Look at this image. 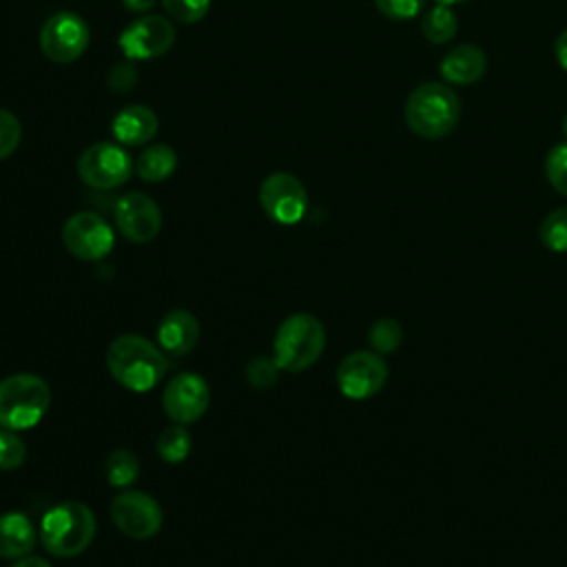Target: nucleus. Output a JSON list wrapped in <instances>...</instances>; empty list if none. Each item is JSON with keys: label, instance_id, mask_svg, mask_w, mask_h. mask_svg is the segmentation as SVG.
Returning <instances> with one entry per match:
<instances>
[{"label": "nucleus", "instance_id": "obj_1", "mask_svg": "<svg viewBox=\"0 0 567 567\" xmlns=\"http://www.w3.org/2000/svg\"><path fill=\"white\" fill-rule=\"evenodd\" d=\"M109 374L126 390L146 392L155 388L166 370V352L140 334H122L106 350Z\"/></svg>", "mask_w": 567, "mask_h": 567}, {"label": "nucleus", "instance_id": "obj_2", "mask_svg": "<svg viewBox=\"0 0 567 567\" xmlns=\"http://www.w3.org/2000/svg\"><path fill=\"white\" fill-rule=\"evenodd\" d=\"M405 124L425 140H439L454 131L461 120V100L443 82H423L405 100Z\"/></svg>", "mask_w": 567, "mask_h": 567}, {"label": "nucleus", "instance_id": "obj_3", "mask_svg": "<svg viewBox=\"0 0 567 567\" xmlns=\"http://www.w3.org/2000/svg\"><path fill=\"white\" fill-rule=\"evenodd\" d=\"M95 529L97 523L86 503L64 501L42 516L40 543L51 556L73 558L91 545Z\"/></svg>", "mask_w": 567, "mask_h": 567}, {"label": "nucleus", "instance_id": "obj_4", "mask_svg": "<svg viewBox=\"0 0 567 567\" xmlns=\"http://www.w3.org/2000/svg\"><path fill=\"white\" fill-rule=\"evenodd\" d=\"M323 348V323L308 312H297L279 323L272 341V359L284 372H303L319 361Z\"/></svg>", "mask_w": 567, "mask_h": 567}, {"label": "nucleus", "instance_id": "obj_5", "mask_svg": "<svg viewBox=\"0 0 567 567\" xmlns=\"http://www.w3.org/2000/svg\"><path fill=\"white\" fill-rule=\"evenodd\" d=\"M51 403L47 381L31 372L9 374L0 381V427L20 432L38 425Z\"/></svg>", "mask_w": 567, "mask_h": 567}, {"label": "nucleus", "instance_id": "obj_6", "mask_svg": "<svg viewBox=\"0 0 567 567\" xmlns=\"http://www.w3.org/2000/svg\"><path fill=\"white\" fill-rule=\"evenodd\" d=\"M78 175L95 190H111L128 182L133 175V159L120 144L95 142L82 151L78 159Z\"/></svg>", "mask_w": 567, "mask_h": 567}, {"label": "nucleus", "instance_id": "obj_7", "mask_svg": "<svg viewBox=\"0 0 567 567\" xmlns=\"http://www.w3.org/2000/svg\"><path fill=\"white\" fill-rule=\"evenodd\" d=\"M89 38L91 31L84 18L71 11H58L40 29V51L55 64H69L86 51Z\"/></svg>", "mask_w": 567, "mask_h": 567}, {"label": "nucleus", "instance_id": "obj_8", "mask_svg": "<svg viewBox=\"0 0 567 567\" xmlns=\"http://www.w3.org/2000/svg\"><path fill=\"white\" fill-rule=\"evenodd\" d=\"M62 244L73 257L84 261H97L113 250L115 235L111 224L102 215L93 210H80L64 221Z\"/></svg>", "mask_w": 567, "mask_h": 567}, {"label": "nucleus", "instance_id": "obj_9", "mask_svg": "<svg viewBox=\"0 0 567 567\" xmlns=\"http://www.w3.org/2000/svg\"><path fill=\"white\" fill-rule=\"evenodd\" d=\"M111 518L115 527L135 540L153 538L164 523L159 503L140 489H124L111 501Z\"/></svg>", "mask_w": 567, "mask_h": 567}, {"label": "nucleus", "instance_id": "obj_10", "mask_svg": "<svg viewBox=\"0 0 567 567\" xmlns=\"http://www.w3.org/2000/svg\"><path fill=\"white\" fill-rule=\"evenodd\" d=\"M259 204L272 221L292 226L306 215L308 193L299 177L286 171H277L261 182Z\"/></svg>", "mask_w": 567, "mask_h": 567}, {"label": "nucleus", "instance_id": "obj_11", "mask_svg": "<svg viewBox=\"0 0 567 567\" xmlns=\"http://www.w3.org/2000/svg\"><path fill=\"white\" fill-rule=\"evenodd\" d=\"M388 381V365L381 354L372 350H357L341 359L337 368V385L343 396L363 401L383 390Z\"/></svg>", "mask_w": 567, "mask_h": 567}, {"label": "nucleus", "instance_id": "obj_12", "mask_svg": "<svg viewBox=\"0 0 567 567\" xmlns=\"http://www.w3.org/2000/svg\"><path fill=\"white\" fill-rule=\"evenodd\" d=\"M175 42V27L164 16H142L124 27L117 38L120 51L128 60H153L164 55Z\"/></svg>", "mask_w": 567, "mask_h": 567}, {"label": "nucleus", "instance_id": "obj_13", "mask_svg": "<svg viewBox=\"0 0 567 567\" xmlns=\"http://www.w3.org/2000/svg\"><path fill=\"white\" fill-rule=\"evenodd\" d=\"M210 403V388L204 377L195 372L175 374L162 392V410L173 423H195L204 416Z\"/></svg>", "mask_w": 567, "mask_h": 567}, {"label": "nucleus", "instance_id": "obj_14", "mask_svg": "<svg viewBox=\"0 0 567 567\" xmlns=\"http://www.w3.org/2000/svg\"><path fill=\"white\" fill-rule=\"evenodd\" d=\"M115 226L133 244H148L162 230V210L153 197L133 190L122 195L113 208Z\"/></svg>", "mask_w": 567, "mask_h": 567}, {"label": "nucleus", "instance_id": "obj_15", "mask_svg": "<svg viewBox=\"0 0 567 567\" xmlns=\"http://www.w3.org/2000/svg\"><path fill=\"white\" fill-rule=\"evenodd\" d=\"M199 341V321L193 312L175 308L166 312L157 326V346L168 357L188 354Z\"/></svg>", "mask_w": 567, "mask_h": 567}, {"label": "nucleus", "instance_id": "obj_16", "mask_svg": "<svg viewBox=\"0 0 567 567\" xmlns=\"http://www.w3.org/2000/svg\"><path fill=\"white\" fill-rule=\"evenodd\" d=\"M485 71H487V55L476 44H458L450 49L439 62L441 78L456 86L478 82L485 75Z\"/></svg>", "mask_w": 567, "mask_h": 567}, {"label": "nucleus", "instance_id": "obj_17", "mask_svg": "<svg viewBox=\"0 0 567 567\" xmlns=\"http://www.w3.org/2000/svg\"><path fill=\"white\" fill-rule=\"evenodd\" d=\"M159 128L157 115L146 104H128L120 109L111 122V131L120 144L142 146L155 137Z\"/></svg>", "mask_w": 567, "mask_h": 567}, {"label": "nucleus", "instance_id": "obj_18", "mask_svg": "<svg viewBox=\"0 0 567 567\" xmlns=\"http://www.w3.org/2000/svg\"><path fill=\"white\" fill-rule=\"evenodd\" d=\"M38 534L22 512L0 514V558H22L35 547Z\"/></svg>", "mask_w": 567, "mask_h": 567}, {"label": "nucleus", "instance_id": "obj_19", "mask_svg": "<svg viewBox=\"0 0 567 567\" xmlns=\"http://www.w3.org/2000/svg\"><path fill=\"white\" fill-rule=\"evenodd\" d=\"M177 168V155L166 144H151L135 164V173L144 182H164L168 179Z\"/></svg>", "mask_w": 567, "mask_h": 567}, {"label": "nucleus", "instance_id": "obj_20", "mask_svg": "<svg viewBox=\"0 0 567 567\" xmlns=\"http://www.w3.org/2000/svg\"><path fill=\"white\" fill-rule=\"evenodd\" d=\"M458 31V20L452 7L434 2L421 13V33L432 44L450 42Z\"/></svg>", "mask_w": 567, "mask_h": 567}, {"label": "nucleus", "instance_id": "obj_21", "mask_svg": "<svg viewBox=\"0 0 567 567\" xmlns=\"http://www.w3.org/2000/svg\"><path fill=\"white\" fill-rule=\"evenodd\" d=\"M104 472H106V481H109L113 487L126 489V487H131V485L137 481V476H140V461H137V456H135L131 450L117 447V450H113V452L106 456Z\"/></svg>", "mask_w": 567, "mask_h": 567}, {"label": "nucleus", "instance_id": "obj_22", "mask_svg": "<svg viewBox=\"0 0 567 567\" xmlns=\"http://www.w3.org/2000/svg\"><path fill=\"white\" fill-rule=\"evenodd\" d=\"M155 447H157V454H159L162 461L182 463L190 454L193 441H190V434H188L186 425L175 423V425H168L166 430L159 432Z\"/></svg>", "mask_w": 567, "mask_h": 567}, {"label": "nucleus", "instance_id": "obj_23", "mask_svg": "<svg viewBox=\"0 0 567 567\" xmlns=\"http://www.w3.org/2000/svg\"><path fill=\"white\" fill-rule=\"evenodd\" d=\"M540 244L554 252H567V206L551 210L538 228Z\"/></svg>", "mask_w": 567, "mask_h": 567}, {"label": "nucleus", "instance_id": "obj_24", "mask_svg": "<svg viewBox=\"0 0 567 567\" xmlns=\"http://www.w3.org/2000/svg\"><path fill=\"white\" fill-rule=\"evenodd\" d=\"M401 341H403V330H401V323L394 319H379L368 330V343L377 354L394 352L401 346Z\"/></svg>", "mask_w": 567, "mask_h": 567}, {"label": "nucleus", "instance_id": "obj_25", "mask_svg": "<svg viewBox=\"0 0 567 567\" xmlns=\"http://www.w3.org/2000/svg\"><path fill=\"white\" fill-rule=\"evenodd\" d=\"M545 177L556 193L567 195V140L554 144L545 155Z\"/></svg>", "mask_w": 567, "mask_h": 567}, {"label": "nucleus", "instance_id": "obj_26", "mask_svg": "<svg viewBox=\"0 0 567 567\" xmlns=\"http://www.w3.org/2000/svg\"><path fill=\"white\" fill-rule=\"evenodd\" d=\"M279 372H281V368L277 365L275 359H270V357H255L246 365V381H248L250 388L268 390V388H272L279 381Z\"/></svg>", "mask_w": 567, "mask_h": 567}, {"label": "nucleus", "instance_id": "obj_27", "mask_svg": "<svg viewBox=\"0 0 567 567\" xmlns=\"http://www.w3.org/2000/svg\"><path fill=\"white\" fill-rule=\"evenodd\" d=\"M27 461V445L24 441L7 427H0V470L11 472L18 470Z\"/></svg>", "mask_w": 567, "mask_h": 567}, {"label": "nucleus", "instance_id": "obj_28", "mask_svg": "<svg viewBox=\"0 0 567 567\" xmlns=\"http://www.w3.org/2000/svg\"><path fill=\"white\" fill-rule=\"evenodd\" d=\"M162 4L173 20L186 24L199 22L210 9V0H162Z\"/></svg>", "mask_w": 567, "mask_h": 567}, {"label": "nucleus", "instance_id": "obj_29", "mask_svg": "<svg viewBox=\"0 0 567 567\" xmlns=\"http://www.w3.org/2000/svg\"><path fill=\"white\" fill-rule=\"evenodd\" d=\"M20 140H22L20 120L11 111L0 109V162L16 153V148L20 146Z\"/></svg>", "mask_w": 567, "mask_h": 567}, {"label": "nucleus", "instance_id": "obj_30", "mask_svg": "<svg viewBox=\"0 0 567 567\" xmlns=\"http://www.w3.org/2000/svg\"><path fill=\"white\" fill-rule=\"evenodd\" d=\"M379 13L388 20H412L425 11V0H374Z\"/></svg>", "mask_w": 567, "mask_h": 567}, {"label": "nucleus", "instance_id": "obj_31", "mask_svg": "<svg viewBox=\"0 0 567 567\" xmlns=\"http://www.w3.org/2000/svg\"><path fill=\"white\" fill-rule=\"evenodd\" d=\"M137 82V69L133 62H120L115 64L111 71H109V78H106V84L111 91H117V93H124L128 91L133 84Z\"/></svg>", "mask_w": 567, "mask_h": 567}, {"label": "nucleus", "instance_id": "obj_32", "mask_svg": "<svg viewBox=\"0 0 567 567\" xmlns=\"http://www.w3.org/2000/svg\"><path fill=\"white\" fill-rule=\"evenodd\" d=\"M554 51H556V60H558L560 69H563V71H567V29L556 38Z\"/></svg>", "mask_w": 567, "mask_h": 567}, {"label": "nucleus", "instance_id": "obj_33", "mask_svg": "<svg viewBox=\"0 0 567 567\" xmlns=\"http://www.w3.org/2000/svg\"><path fill=\"white\" fill-rule=\"evenodd\" d=\"M9 567H51V563L40 556H22V558H16Z\"/></svg>", "mask_w": 567, "mask_h": 567}, {"label": "nucleus", "instance_id": "obj_34", "mask_svg": "<svg viewBox=\"0 0 567 567\" xmlns=\"http://www.w3.org/2000/svg\"><path fill=\"white\" fill-rule=\"evenodd\" d=\"M157 0H122V4L128 9V11H135V13H144L148 11Z\"/></svg>", "mask_w": 567, "mask_h": 567}, {"label": "nucleus", "instance_id": "obj_35", "mask_svg": "<svg viewBox=\"0 0 567 567\" xmlns=\"http://www.w3.org/2000/svg\"><path fill=\"white\" fill-rule=\"evenodd\" d=\"M439 4H447V7H454V4H463V2H470V0H434Z\"/></svg>", "mask_w": 567, "mask_h": 567}, {"label": "nucleus", "instance_id": "obj_36", "mask_svg": "<svg viewBox=\"0 0 567 567\" xmlns=\"http://www.w3.org/2000/svg\"><path fill=\"white\" fill-rule=\"evenodd\" d=\"M563 135H565V140H567V115L563 117Z\"/></svg>", "mask_w": 567, "mask_h": 567}]
</instances>
